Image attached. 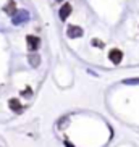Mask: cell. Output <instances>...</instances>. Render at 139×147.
Here are the masks:
<instances>
[{
    "label": "cell",
    "instance_id": "8fae6325",
    "mask_svg": "<svg viewBox=\"0 0 139 147\" xmlns=\"http://www.w3.org/2000/svg\"><path fill=\"white\" fill-rule=\"evenodd\" d=\"M94 45H99V47H104V42H99V40H92Z\"/></svg>",
    "mask_w": 139,
    "mask_h": 147
},
{
    "label": "cell",
    "instance_id": "277c9868",
    "mask_svg": "<svg viewBox=\"0 0 139 147\" xmlns=\"http://www.w3.org/2000/svg\"><path fill=\"white\" fill-rule=\"evenodd\" d=\"M109 60L112 61L113 65H120L121 60H123V52L118 50V49H112L109 52Z\"/></svg>",
    "mask_w": 139,
    "mask_h": 147
},
{
    "label": "cell",
    "instance_id": "52a82bcc",
    "mask_svg": "<svg viewBox=\"0 0 139 147\" xmlns=\"http://www.w3.org/2000/svg\"><path fill=\"white\" fill-rule=\"evenodd\" d=\"M28 61H29V65L32 66V68H37V66L40 65V57L36 52H31L29 57H28Z\"/></svg>",
    "mask_w": 139,
    "mask_h": 147
},
{
    "label": "cell",
    "instance_id": "ba28073f",
    "mask_svg": "<svg viewBox=\"0 0 139 147\" xmlns=\"http://www.w3.org/2000/svg\"><path fill=\"white\" fill-rule=\"evenodd\" d=\"M8 105H10V108H11L13 112H16V113H20L23 110V105L20 104V100H18V99H10Z\"/></svg>",
    "mask_w": 139,
    "mask_h": 147
},
{
    "label": "cell",
    "instance_id": "9c48e42d",
    "mask_svg": "<svg viewBox=\"0 0 139 147\" xmlns=\"http://www.w3.org/2000/svg\"><path fill=\"white\" fill-rule=\"evenodd\" d=\"M125 84H139V78L138 79H125Z\"/></svg>",
    "mask_w": 139,
    "mask_h": 147
},
{
    "label": "cell",
    "instance_id": "6da1fadb",
    "mask_svg": "<svg viewBox=\"0 0 139 147\" xmlns=\"http://www.w3.org/2000/svg\"><path fill=\"white\" fill-rule=\"evenodd\" d=\"M29 11L28 10H16V13L11 16V23H13L15 26H20L23 23H28L29 21Z\"/></svg>",
    "mask_w": 139,
    "mask_h": 147
},
{
    "label": "cell",
    "instance_id": "7a4b0ae2",
    "mask_svg": "<svg viewBox=\"0 0 139 147\" xmlns=\"http://www.w3.org/2000/svg\"><path fill=\"white\" fill-rule=\"evenodd\" d=\"M83 34H84V31L81 29L79 26H76V24H70L68 29H66V36H68L70 39H76V37H81Z\"/></svg>",
    "mask_w": 139,
    "mask_h": 147
},
{
    "label": "cell",
    "instance_id": "8992f818",
    "mask_svg": "<svg viewBox=\"0 0 139 147\" xmlns=\"http://www.w3.org/2000/svg\"><path fill=\"white\" fill-rule=\"evenodd\" d=\"M3 11L7 15H10V16H13V15L16 13V2H15V0H8L7 5L3 7Z\"/></svg>",
    "mask_w": 139,
    "mask_h": 147
},
{
    "label": "cell",
    "instance_id": "3957f363",
    "mask_svg": "<svg viewBox=\"0 0 139 147\" xmlns=\"http://www.w3.org/2000/svg\"><path fill=\"white\" fill-rule=\"evenodd\" d=\"M26 44H28L29 52H36V50L40 47V39L37 37V36H28V37H26Z\"/></svg>",
    "mask_w": 139,
    "mask_h": 147
},
{
    "label": "cell",
    "instance_id": "30bf717a",
    "mask_svg": "<svg viewBox=\"0 0 139 147\" xmlns=\"http://www.w3.org/2000/svg\"><path fill=\"white\" fill-rule=\"evenodd\" d=\"M31 94H32V92H31V89H29V87H28L26 91H23V92H21V95H26V97H29Z\"/></svg>",
    "mask_w": 139,
    "mask_h": 147
},
{
    "label": "cell",
    "instance_id": "5b68a950",
    "mask_svg": "<svg viewBox=\"0 0 139 147\" xmlns=\"http://www.w3.org/2000/svg\"><path fill=\"white\" fill-rule=\"evenodd\" d=\"M71 11H73V7H71V3H68V2H66V3L61 5L60 11H58V13H60V20H61V21H65L66 18L71 15Z\"/></svg>",
    "mask_w": 139,
    "mask_h": 147
},
{
    "label": "cell",
    "instance_id": "7c38bea8",
    "mask_svg": "<svg viewBox=\"0 0 139 147\" xmlns=\"http://www.w3.org/2000/svg\"><path fill=\"white\" fill-rule=\"evenodd\" d=\"M58 2H63V0H58Z\"/></svg>",
    "mask_w": 139,
    "mask_h": 147
}]
</instances>
